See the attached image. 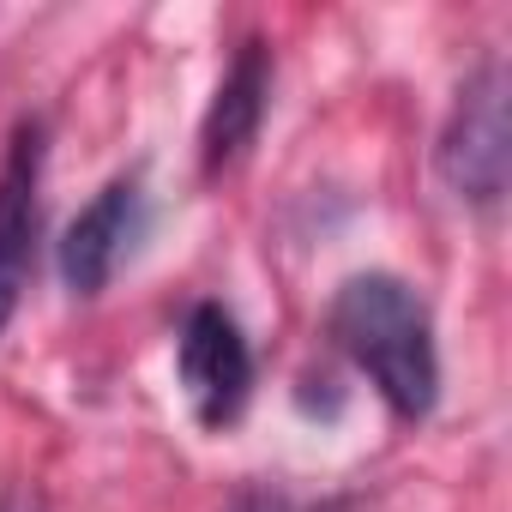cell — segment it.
<instances>
[{
  "mask_svg": "<svg viewBox=\"0 0 512 512\" xmlns=\"http://www.w3.org/2000/svg\"><path fill=\"white\" fill-rule=\"evenodd\" d=\"M266 103H272V49L260 37H247L235 49L229 73L217 79L205 121H199V163H205V175H223V169H235L247 157V145L260 139Z\"/></svg>",
  "mask_w": 512,
  "mask_h": 512,
  "instance_id": "obj_6",
  "label": "cell"
},
{
  "mask_svg": "<svg viewBox=\"0 0 512 512\" xmlns=\"http://www.w3.org/2000/svg\"><path fill=\"white\" fill-rule=\"evenodd\" d=\"M0 512H43V500L31 488H7V494H0Z\"/></svg>",
  "mask_w": 512,
  "mask_h": 512,
  "instance_id": "obj_8",
  "label": "cell"
},
{
  "mask_svg": "<svg viewBox=\"0 0 512 512\" xmlns=\"http://www.w3.org/2000/svg\"><path fill=\"white\" fill-rule=\"evenodd\" d=\"M506 67L500 61H482L464 85H458V103L440 127V181L464 199V205H500L506 193V169H512V121H506Z\"/></svg>",
  "mask_w": 512,
  "mask_h": 512,
  "instance_id": "obj_2",
  "label": "cell"
},
{
  "mask_svg": "<svg viewBox=\"0 0 512 512\" xmlns=\"http://www.w3.org/2000/svg\"><path fill=\"white\" fill-rule=\"evenodd\" d=\"M338 350L368 374L398 422H422L440 404V350L428 302L392 272H356L338 284L326 314Z\"/></svg>",
  "mask_w": 512,
  "mask_h": 512,
  "instance_id": "obj_1",
  "label": "cell"
},
{
  "mask_svg": "<svg viewBox=\"0 0 512 512\" xmlns=\"http://www.w3.org/2000/svg\"><path fill=\"white\" fill-rule=\"evenodd\" d=\"M229 512H296V506H290V494H278V488H241V494L229 500Z\"/></svg>",
  "mask_w": 512,
  "mask_h": 512,
  "instance_id": "obj_7",
  "label": "cell"
},
{
  "mask_svg": "<svg viewBox=\"0 0 512 512\" xmlns=\"http://www.w3.org/2000/svg\"><path fill=\"white\" fill-rule=\"evenodd\" d=\"M43 121H19L0 169V332L13 326L31 266H37V235H43Z\"/></svg>",
  "mask_w": 512,
  "mask_h": 512,
  "instance_id": "obj_4",
  "label": "cell"
},
{
  "mask_svg": "<svg viewBox=\"0 0 512 512\" xmlns=\"http://www.w3.org/2000/svg\"><path fill=\"white\" fill-rule=\"evenodd\" d=\"M145 235V181L139 169L133 175H115L67 229L61 241V278L73 296H103V284L121 272V260L133 253V241Z\"/></svg>",
  "mask_w": 512,
  "mask_h": 512,
  "instance_id": "obj_5",
  "label": "cell"
},
{
  "mask_svg": "<svg viewBox=\"0 0 512 512\" xmlns=\"http://www.w3.org/2000/svg\"><path fill=\"white\" fill-rule=\"evenodd\" d=\"M175 374L199 428H229L253 398V350L223 302H193L175 338Z\"/></svg>",
  "mask_w": 512,
  "mask_h": 512,
  "instance_id": "obj_3",
  "label": "cell"
}]
</instances>
